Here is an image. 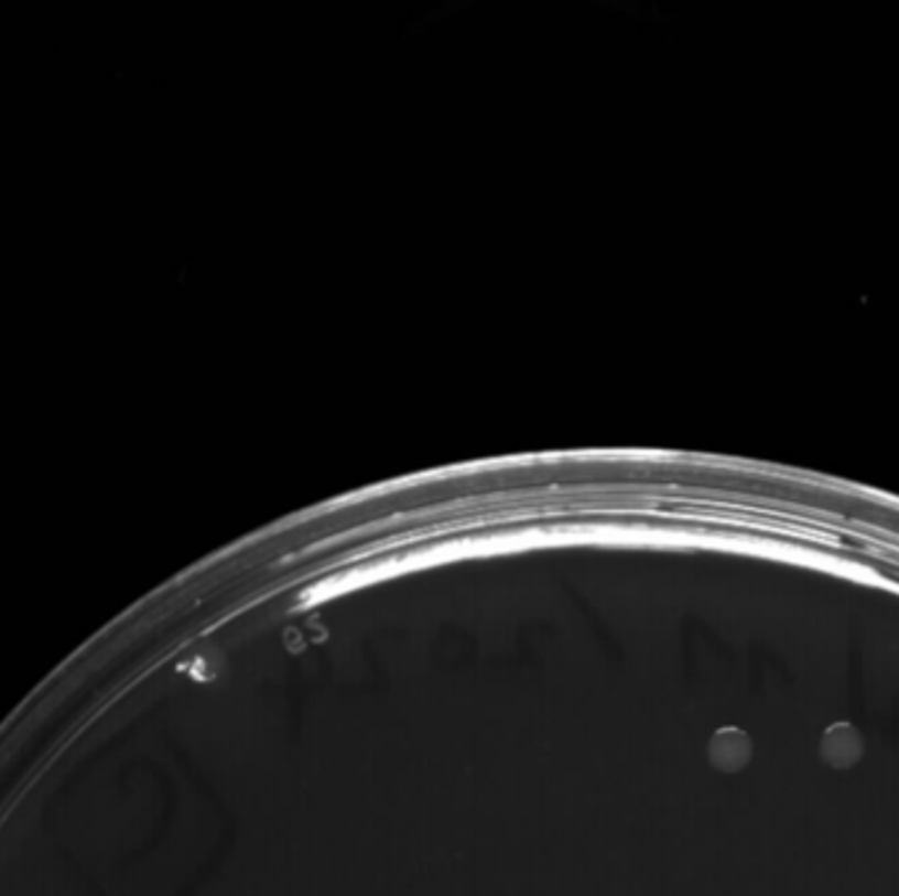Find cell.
I'll list each match as a JSON object with an SVG mask.
<instances>
[{
    "label": "cell",
    "instance_id": "cell-2",
    "mask_svg": "<svg viewBox=\"0 0 899 896\" xmlns=\"http://www.w3.org/2000/svg\"><path fill=\"white\" fill-rule=\"evenodd\" d=\"M752 760V742L741 728H721L711 738V763L724 773L745 770Z\"/></svg>",
    "mask_w": 899,
    "mask_h": 896
},
{
    "label": "cell",
    "instance_id": "cell-1",
    "mask_svg": "<svg viewBox=\"0 0 899 896\" xmlns=\"http://www.w3.org/2000/svg\"><path fill=\"white\" fill-rule=\"evenodd\" d=\"M821 760L828 765L831 770H849L863 760L865 755V738L863 731L849 721H836L821 734L819 744Z\"/></svg>",
    "mask_w": 899,
    "mask_h": 896
}]
</instances>
